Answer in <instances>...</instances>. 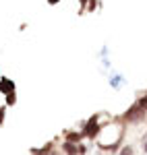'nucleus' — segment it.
<instances>
[{"instance_id": "1", "label": "nucleus", "mask_w": 147, "mask_h": 155, "mask_svg": "<svg viewBox=\"0 0 147 155\" xmlns=\"http://www.w3.org/2000/svg\"><path fill=\"white\" fill-rule=\"evenodd\" d=\"M126 118L133 120V122H139V120L145 118V110H143L141 106H137V107H133V110H129V112H126Z\"/></svg>"}, {"instance_id": "2", "label": "nucleus", "mask_w": 147, "mask_h": 155, "mask_svg": "<svg viewBox=\"0 0 147 155\" xmlns=\"http://www.w3.org/2000/svg\"><path fill=\"white\" fill-rule=\"evenodd\" d=\"M98 118H91L89 122H87L85 126V137H91V139H95V134H98Z\"/></svg>"}, {"instance_id": "3", "label": "nucleus", "mask_w": 147, "mask_h": 155, "mask_svg": "<svg viewBox=\"0 0 147 155\" xmlns=\"http://www.w3.org/2000/svg\"><path fill=\"white\" fill-rule=\"evenodd\" d=\"M62 149H64V151H66L68 155H79V145L71 143V141H66V143L62 145Z\"/></svg>"}, {"instance_id": "4", "label": "nucleus", "mask_w": 147, "mask_h": 155, "mask_svg": "<svg viewBox=\"0 0 147 155\" xmlns=\"http://www.w3.org/2000/svg\"><path fill=\"white\" fill-rule=\"evenodd\" d=\"M12 89H15V83H12V81H8V79H2V81H0V91L12 93Z\"/></svg>"}, {"instance_id": "5", "label": "nucleus", "mask_w": 147, "mask_h": 155, "mask_svg": "<svg viewBox=\"0 0 147 155\" xmlns=\"http://www.w3.org/2000/svg\"><path fill=\"white\" fill-rule=\"evenodd\" d=\"M66 141H71V143H79V141H81V134H77V132H71V134L66 137Z\"/></svg>"}, {"instance_id": "6", "label": "nucleus", "mask_w": 147, "mask_h": 155, "mask_svg": "<svg viewBox=\"0 0 147 155\" xmlns=\"http://www.w3.org/2000/svg\"><path fill=\"white\" fill-rule=\"evenodd\" d=\"M120 155H133V147H124L120 151Z\"/></svg>"}, {"instance_id": "7", "label": "nucleus", "mask_w": 147, "mask_h": 155, "mask_svg": "<svg viewBox=\"0 0 147 155\" xmlns=\"http://www.w3.org/2000/svg\"><path fill=\"white\" fill-rule=\"evenodd\" d=\"M6 104H15V93H8V95H6Z\"/></svg>"}, {"instance_id": "8", "label": "nucleus", "mask_w": 147, "mask_h": 155, "mask_svg": "<svg viewBox=\"0 0 147 155\" xmlns=\"http://www.w3.org/2000/svg\"><path fill=\"white\" fill-rule=\"evenodd\" d=\"M139 106L143 107V110H147V97H141V101H139Z\"/></svg>"}, {"instance_id": "9", "label": "nucleus", "mask_w": 147, "mask_h": 155, "mask_svg": "<svg viewBox=\"0 0 147 155\" xmlns=\"http://www.w3.org/2000/svg\"><path fill=\"white\" fill-rule=\"evenodd\" d=\"M2 118H4V110H0V124L4 122V120H2Z\"/></svg>"}, {"instance_id": "10", "label": "nucleus", "mask_w": 147, "mask_h": 155, "mask_svg": "<svg viewBox=\"0 0 147 155\" xmlns=\"http://www.w3.org/2000/svg\"><path fill=\"white\" fill-rule=\"evenodd\" d=\"M48 2H50V4H56V2H58V0H48Z\"/></svg>"}, {"instance_id": "11", "label": "nucleus", "mask_w": 147, "mask_h": 155, "mask_svg": "<svg viewBox=\"0 0 147 155\" xmlns=\"http://www.w3.org/2000/svg\"><path fill=\"white\" fill-rule=\"evenodd\" d=\"M143 149H145V153H147V143H145V145H143Z\"/></svg>"}, {"instance_id": "12", "label": "nucleus", "mask_w": 147, "mask_h": 155, "mask_svg": "<svg viewBox=\"0 0 147 155\" xmlns=\"http://www.w3.org/2000/svg\"><path fill=\"white\" fill-rule=\"evenodd\" d=\"M81 2H85V0H81Z\"/></svg>"}]
</instances>
